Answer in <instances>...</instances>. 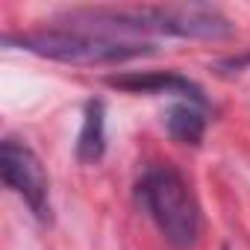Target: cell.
Masks as SVG:
<instances>
[{
	"instance_id": "6da1fadb",
	"label": "cell",
	"mask_w": 250,
	"mask_h": 250,
	"mask_svg": "<svg viewBox=\"0 0 250 250\" xmlns=\"http://www.w3.org/2000/svg\"><path fill=\"white\" fill-rule=\"evenodd\" d=\"M6 44H18L27 53H36V56L53 59V62H65V65H121V62L153 53L150 42L118 39V36H106V33L80 30V27L30 30V33L6 36Z\"/></svg>"
},
{
	"instance_id": "277c9868",
	"label": "cell",
	"mask_w": 250,
	"mask_h": 250,
	"mask_svg": "<svg viewBox=\"0 0 250 250\" xmlns=\"http://www.w3.org/2000/svg\"><path fill=\"white\" fill-rule=\"evenodd\" d=\"M112 88H121V91H130V94H174L180 100H188V103H197V106H206V97H203V88L197 83H191L188 77L183 74H174V71H136V74H121V77H109L106 80Z\"/></svg>"
},
{
	"instance_id": "7a4b0ae2",
	"label": "cell",
	"mask_w": 250,
	"mask_h": 250,
	"mask_svg": "<svg viewBox=\"0 0 250 250\" xmlns=\"http://www.w3.org/2000/svg\"><path fill=\"white\" fill-rule=\"evenodd\" d=\"M136 200L156 229L177 250H188L200 235V206L174 165H150L136 183Z\"/></svg>"
},
{
	"instance_id": "5b68a950",
	"label": "cell",
	"mask_w": 250,
	"mask_h": 250,
	"mask_svg": "<svg viewBox=\"0 0 250 250\" xmlns=\"http://www.w3.org/2000/svg\"><path fill=\"white\" fill-rule=\"evenodd\" d=\"M103 153H106V106H103V100H88L83 130L77 139V159L91 165V162L103 159Z\"/></svg>"
},
{
	"instance_id": "3957f363",
	"label": "cell",
	"mask_w": 250,
	"mask_h": 250,
	"mask_svg": "<svg viewBox=\"0 0 250 250\" xmlns=\"http://www.w3.org/2000/svg\"><path fill=\"white\" fill-rule=\"evenodd\" d=\"M0 174H3L6 188H12L27 209L33 212L36 221L50 224L53 221V206H50V180L47 171L42 165V159L36 156V150L21 142L6 136L0 145Z\"/></svg>"
},
{
	"instance_id": "8992f818",
	"label": "cell",
	"mask_w": 250,
	"mask_h": 250,
	"mask_svg": "<svg viewBox=\"0 0 250 250\" xmlns=\"http://www.w3.org/2000/svg\"><path fill=\"white\" fill-rule=\"evenodd\" d=\"M165 127H168V136L180 145H191L197 147L203 142V133H206V112L203 106L197 103H188V100H180L168 109L165 115Z\"/></svg>"
}]
</instances>
